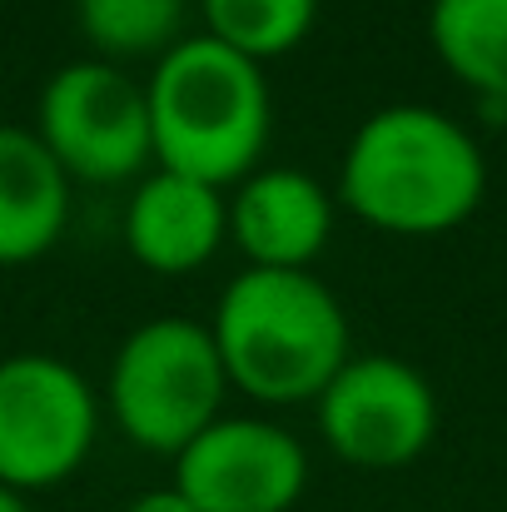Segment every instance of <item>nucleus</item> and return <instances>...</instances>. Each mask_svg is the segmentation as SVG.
<instances>
[{"instance_id":"nucleus-11","label":"nucleus","mask_w":507,"mask_h":512,"mask_svg":"<svg viewBox=\"0 0 507 512\" xmlns=\"http://www.w3.org/2000/svg\"><path fill=\"white\" fill-rule=\"evenodd\" d=\"M70 219V174L25 125H0V269L50 254Z\"/></svg>"},{"instance_id":"nucleus-2","label":"nucleus","mask_w":507,"mask_h":512,"mask_svg":"<svg viewBox=\"0 0 507 512\" xmlns=\"http://www.w3.org/2000/svg\"><path fill=\"white\" fill-rule=\"evenodd\" d=\"M209 339L229 388L254 403H319L353 358L348 314L314 269H244L214 304Z\"/></svg>"},{"instance_id":"nucleus-3","label":"nucleus","mask_w":507,"mask_h":512,"mask_svg":"<svg viewBox=\"0 0 507 512\" xmlns=\"http://www.w3.org/2000/svg\"><path fill=\"white\" fill-rule=\"evenodd\" d=\"M145 105L160 170L189 174L214 189L259 170L274 125L264 65L209 40L204 30L184 35L155 60Z\"/></svg>"},{"instance_id":"nucleus-13","label":"nucleus","mask_w":507,"mask_h":512,"mask_svg":"<svg viewBox=\"0 0 507 512\" xmlns=\"http://www.w3.org/2000/svg\"><path fill=\"white\" fill-rule=\"evenodd\" d=\"M189 0H75V25L95 60H160L184 40Z\"/></svg>"},{"instance_id":"nucleus-5","label":"nucleus","mask_w":507,"mask_h":512,"mask_svg":"<svg viewBox=\"0 0 507 512\" xmlns=\"http://www.w3.org/2000/svg\"><path fill=\"white\" fill-rule=\"evenodd\" d=\"M100 403L55 353L0 358V488L30 498L75 478L95 448Z\"/></svg>"},{"instance_id":"nucleus-14","label":"nucleus","mask_w":507,"mask_h":512,"mask_svg":"<svg viewBox=\"0 0 507 512\" xmlns=\"http://www.w3.org/2000/svg\"><path fill=\"white\" fill-rule=\"evenodd\" d=\"M204 35L254 65L284 60L319 25V0H199Z\"/></svg>"},{"instance_id":"nucleus-4","label":"nucleus","mask_w":507,"mask_h":512,"mask_svg":"<svg viewBox=\"0 0 507 512\" xmlns=\"http://www.w3.org/2000/svg\"><path fill=\"white\" fill-rule=\"evenodd\" d=\"M224 393L229 378L209 324L184 314H160L130 329L105 383L120 433L155 458H179L214 418H224Z\"/></svg>"},{"instance_id":"nucleus-1","label":"nucleus","mask_w":507,"mask_h":512,"mask_svg":"<svg viewBox=\"0 0 507 512\" xmlns=\"http://www.w3.org/2000/svg\"><path fill=\"white\" fill-rule=\"evenodd\" d=\"M483 189V150L453 115L433 105H383L348 135L334 199L378 234L428 239L468 224Z\"/></svg>"},{"instance_id":"nucleus-9","label":"nucleus","mask_w":507,"mask_h":512,"mask_svg":"<svg viewBox=\"0 0 507 512\" xmlns=\"http://www.w3.org/2000/svg\"><path fill=\"white\" fill-rule=\"evenodd\" d=\"M334 214L338 199L309 170H254L229 199V239L249 269H309L334 234Z\"/></svg>"},{"instance_id":"nucleus-10","label":"nucleus","mask_w":507,"mask_h":512,"mask_svg":"<svg viewBox=\"0 0 507 512\" xmlns=\"http://www.w3.org/2000/svg\"><path fill=\"white\" fill-rule=\"evenodd\" d=\"M224 239H229L224 189L160 165L135 179V194L125 204V249L140 269L165 279L194 274L219 254Z\"/></svg>"},{"instance_id":"nucleus-16","label":"nucleus","mask_w":507,"mask_h":512,"mask_svg":"<svg viewBox=\"0 0 507 512\" xmlns=\"http://www.w3.org/2000/svg\"><path fill=\"white\" fill-rule=\"evenodd\" d=\"M0 512H35V508H30V498H20V493L0 488Z\"/></svg>"},{"instance_id":"nucleus-15","label":"nucleus","mask_w":507,"mask_h":512,"mask_svg":"<svg viewBox=\"0 0 507 512\" xmlns=\"http://www.w3.org/2000/svg\"><path fill=\"white\" fill-rule=\"evenodd\" d=\"M125 512H199V508H194V503H189V498H184L174 483H169V488H150V493H140V498H135Z\"/></svg>"},{"instance_id":"nucleus-8","label":"nucleus","mask_w":507,"mask_h":512,"mask_svg":"<svg viewBox=\"0 0 507 512\" xmlns=\"http://www.w3.org/2000/svg\"><path fill=\"white\" fill-rule=\"evenodd\" d=\"M174 488L199 512H294L309 488V453L274 418H214L174 458Z\"/></svg>"},{"instance_id":"nucleus-6","label":"nucleus","mask_w":507,"mask_h":512,"mask_svg":"<svg viewBox=\"0 0 507 512\" xmlns=\"http://www.w3.org/2000/svg\"><path fill=\"white\" fill-rule=\"evenodd\" d=\"M35 135L70 184H125L155 165L145 85L110 60L60 65L40 90Z\"/></svg>"},{"instance_id":"nucleus-12","label":"nucleus","mask_w":507,"mask_h":512,"mask_svg":"<svg viewBox=\"0 0 507 512\" xmlns=\"http://www.w3.org/2000/svg\"><path fill=\"white\" fill-rule=\"evenodd\" d=\"M428 45L453 80L507 105V0H433Z\"/></svg>"},{"instance_id":"nucleus-7","label":"nucleus","mask_w":507,"mask_h":512,"mask_svg":"<svg viewBox=\"0 0 507 512\" xmlns=\"http://www.w3.org/2000/svg\"><path fill=\"white\" fill-rule=\"evenodd\" d=\"M319 433L348 468H408L438 438V393L408 358L353 353L319 393Z\"/></svg>"}]
</instances>
